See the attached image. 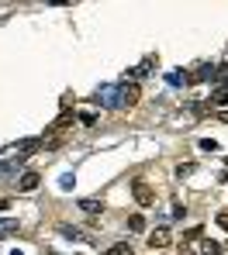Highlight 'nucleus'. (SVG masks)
<instances>
[{"label":"nucleus","instance_id":"f257e3e1","mask_svg":"<svg viewBox=\"0 0 228 255\" xmlns=\"http://www.w3.org/2000/svg\"><path fill=\"white\" fill-rule=\"evenodd\" d=\"M180 255H222V245L211 242V238H204L201 228H190L180 242Z\"/></svg>","mask_w":228,"mask_h":255},{"label":"nucleus","instance_id":"f03ea898","mask_svg":"<svg viewBox=\"0 0 228 255\" xmlns=\"http://www.w3.org/2000/svg\"><path fill=\"white\" fill-rule=\"evenodd\" d=\"M97 104H100V107H107V111L121 107V86H114V83H104L100 90H97Z\"/></svg>","mask_w":228,"mask_h":255},{"label":"nucleus","instance_id":"7ed1b4c3","mask_svg":"<svg viewBox=\"0 0 228 255\" xmlns=\"http://www.w3.org/2000/svg\"><path fill=\"white\" fill-rule=\"evenodd\" d=\"M132 197H135L138 207H149L152 204V186L145 179H132Z\"/></svg>","mask_w":228,"mask_h":255},{"label":"nucleus","instance_id":"20e7f679","mask_svg":"<svg viewBox=\"0 0 228 255\" xmlns=\"http://www.w3.org/2000/svg\"><path fill=\"white\" fill-rule=\"evenodd\" d=\"M138 97H142L138 83H125V86H121V107H135Z\"/></svg>","mask_w":228,"mask_h":255},{"label":"nucleus","instance_id":"39448f33","mask_svg":"<svg viewBox=\"0 0 228 255\" xmlns=\"http://www.w3.org/2000/svg\"><path fill=\"white\" fill-rule=\"evenodd\" d=\"M166 245H170V231L166 228H156L149 235V249H166Z\"/></svg>","mask_w":228,"mask_h":255},{"label":"nucleus","instance_id":"423d86ee","mask_svg":"<svg viewBox=\"0 0 228 255\" xmlns=\"http://www.w3.org/2000/svg\"><path fill=\"white\" fill-rule=\"evenodd\" d=\"M38 179H42L38 172H24V176H21V183H17V190H21V193H31V190L38 186Z\"/></svg>","mask_w":228,"mask_h":255},{"label":"nucleus","instance_id":"0eeeda50","mask_svg":"<svg viewBox=\"0 0 228 255\" xmlns=\"http://www.w3.org/2000/svg\"><path fill=\"white\" fill-rule=\"evenodd\" d=\"M17 228H21V224H17L14 217H0V238H10V235H17Z\"/></svg>","mask_w":228,"mask_h":255},{"label":"nucleus","instance_id":"6e6552de","mask_svg":"<svg viewBox=\"0 0 228 255\" xmlns=\"http://www.w3.org/2000/svg\"><path fill=\"white\" fill-rule=\"evenodd\" d=\"M80 211H83V214H100V211H104V200L87 197V200H80Z\"/></svg>","mask_w":228,"mask_h":255},{"label":"nucleus","instance_id":"1a4fd4ad","mask_svg":"<svg viewBox=\"0 0 228 255\" xmlns=\"http://www.w3.org/2000/svg\"><path fill=\"white\" fill-rule=\"evenodd\" d=\"M211 107H228V86H218L211 93Z\"/></svg>","mask_w":228,"mask_h":255},{"label":"nucleus","instance_id":"9d476101","mask_svg":"<svg viewBox=\"0 0 228 255\" xmlns=\"http://www.w3.org/2000/svg\"><path fill=\"white\" fill-rule=\"evenodd\" d=\"M59 235H62V238H69V242H80V238H87L83 231H76V228H69V224H62V228H59Z\"/></svg>","mask_w":228,"mask_h":255},{"label":"nucleus","instance_id":"9b49d317","mask_svg":"<svg viewBox=\"0 0 228 255\" xmlns=\"http://www.w3.org/2000/svg\"><path fill=\"white\" fill-rule=\"evenodd\" d=\"M107 255H135V249H132L128 242H118V245H111V249H107Z\"/></svg>","mask_w":228,"mask_h":255},{"label":"nucleus","instance_id":"f8f14e48","mask_svg":"<svg viewBox=\"0 0 228 255\" xmlns=\"http://www.w3.org/2000/svg\"><path fill=\"white\" fill-rule=\"evenodd\" d=\"M128 228H132V231H145V217H142V214H132V217H128Z\"/></svg>","mask_w":228,"mask_h":255},{"label":"nucleus","instance_id":"ddd939ff","mask_svg":"<svg viewBox=\"0 0 228 255\" xmlns=\"http://www.w3.org/2000/svg\"><path fill=\"white\" fill-rule=\"evenodd\" d=\"M166 83H170V86H183V83H187V73H170Z\"/></svg>","mask_w":228,"mask_h":255},{"label":"nucleus","instance_id":"4468645a","mask_svg":"<svg viewBox=\"0 0 228 255\" xmlns=\"http://www.w3.org/2000/svg\"><path fill=\"white\" fill-rule=\"evenodd\" d=\"M80 125L93 128V125H97V114H93V111H83V114H80Z\"/></svg>","mask_w":228,"mask_h":255},{"label":"nucleus","instance_id":"2eb2a0df","mask_svg":"<svg viewBox=\"0 0 228 255\" xmlns=\"http://www.w3.org/2000/svg\"><path fill=\"white\" fill-rule=\"evenodd\" d=\"M201 152H218V141H211V138H201Z\"/></svg>","mask_w":228,"mask_h":255},{"label":"nucleus","instance_id":"dca6fc26","mask_svg":"<svg viewBox=\"0 0 228 255\" xmlns=\"http://www.w3.org/2000/svg\"><path fill=\"white\" fill-rule=\"evenodd\" d=\"M73 183H76V176H73V172H66V176L59 179V186H62V190H73Z\"/></svg>","mask_w":228,"mask_h":255},{"label":"nucleus","instance_id":"f3484780","mask_svg":"<svg viewBox=\"0 0 228 255\" xmlns=\"http://www.w3.org/2000/svg\"><path fill=\"white\" fill-rule=\"evenodd\" d=\"M190 172H194V162H183V166H177V176H180V179H183V176H190Z\"/></svg>","mask_w":228,"mask_h":255},{"label":"nucleus","instance_id":"a211bd4d","mask_svg":"<svg viewBox=\"0 0 228 255\" xmlns=\"http://www.w3.org/2000/svg\"><path fill=\"white\" fill-rule=\"evenodd\" d=\"M218 228H225V231H228V214H218Z\"/></svg>","mask_w":228,"mask_h":255},{"label":"nucleus","instance_id":"6ab92c4d","mask_svg":"<svg viewBox=\"0 0 228 255\" xmlns=\"http://www.w3.org/2000/svg\"><path fill=\"white\" fill-rule=\"evenodd\" d=\"M218 121H225V125H228V111H218Z\"/></svg>","mask_w":228,"mask_h":255},{"label":"nucleus","instance_id":"aec40b11","mask_svg":"<svg viewBox=\"0 0 228 255\" xmlns=\"http://www.w3.org/2000/svg\"><path fill=\"white\" fill-rule=\"evenodd\" d=\"M225 245H228V242H225Z\"/></svg>","mask_w":228,"mask_h":255}]
</instances>
